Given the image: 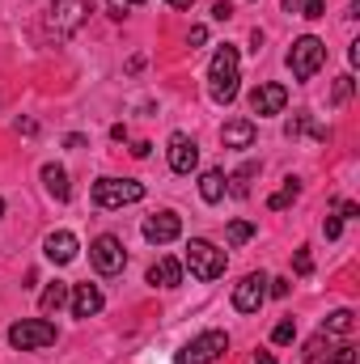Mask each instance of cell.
<instances>
[{"instance_id": "obj_1", "label": "cell", "mask_w": 360, "mask_h": 364, "mask_svg": "<svg viewBox=\"0 0 360 364\" xmlns=\"http://www.w3.org/2000/svg\"><path fill=\"white\" fill-rule=\"evenodd\" d=\"M238 81H242V55H238L233 43H225L212 55V64H208V93H212V102L229 106L238 97Z\"/></svg>"}, {"instance_id": "obj_2", "label": "cell", "mask_w": 360, "mask_h": 364, "mask_svg": "<svg viewBox=\"0 0 360 364\" xmlns=\"http://www.w3.org/2000/svg\"><path fill=\"white\" fill-rule=\"evenodd\" d=\"M85 21H90V4H85V0H51L43 26H47V34H51L55 43H64V38H73Z\"/></svg>"}, {"instance_id": "obj_3", "label": "cell", "mask_w": 360, "mask_h": 364, "mask_svg": "<svg viewBox=\"0 0 360 364\" xmlns=\"http://www.w3.org/2000/svg\"><path fill=\"white\" fill-rule=\"evenodd\" d=\"M182 263H186V272L195 275V279H203V284H208V279L225 275V263H229V259H225V250H221V246H212L208 237H191V242H186V259H182Z\"/></svg>"}, {"instance_id": "obj_4", "label": "cell", "mask_w": 360, "mask_h": 364, "mask_svg": "<svg viewBox=\"0 0 360 364\" xmlns=\"http://www.w3.org/2000/svg\"><path fill=\"white\" fill-rule=\"evenodd\" d=\"M322 64H327V43L314 38V34H301V38L292 43V51H288V73H292L297 81H309Z\"/></svg>"}, {"instance_id": "obj_5", "label": "cell", "mask_w": 360, "mask_h": 364, "mask_svg": "<svg viewBox=\"0 0 360 364\" xmlns=\"http://www.w3.org/2000/svg\"><path fill=\"white\" fill-rule=\"evenodd\" d=\"M9 343L17 352H43V348L55 343V326L47 318H21V322L9 326Z\"/></svg>"}, {"instance_id": "obj_6", "label": "cell", "mask_w": 360, "mask_h": 364, "mask_svg": "<svg viewBox=\"0 0 360 364\" xmlns=\"http://www.w3.org/2000/svg\"><path fill=\"white\" fill-rule=\"evenodd\" d=\"M144 199V182L136 178H97L93 182V203L97 208H123V203H140Z\"/></svg>"}, {"instance_id": "obj_7", "label": "cell", "mask_w": 360, "mask_h": 364, "mask_svg": "<svg viewBox=\"0 0 360 364\" xmlns=\"http://www.w3.org/2000/svg\"><path fill=\"white\" fill-rule=\"evenodd\" d=\"M225 352H229V335L225 331H203L179 352V364H216Z\"/></svg>"}, {"instance_id": "obj_8", "label": "cell", "mask_w": 360, "mask_h": 364, "mask_svg": "<svg viewBox=\"0 0 360 364\" xmlns=\"http://www.w3.org/2000/svg\"><path fill=\"white\" fill-rule=\"evenodd\" d=\"M90 263L102 275H119L127 267V250H123V242L115 233H102V237H93V246H90Z\"/></svg>"}, {"instance_id": "obj_9", "label": "cell", "mask_w": 360, "mask_h": 364, "mask_svg": "<svg viewBox=\"0 0 360 364\" xmlns=\"http://www.w3.org/2000/svg\"><path fill=\"white\" fill-rule=\"evenodd\" d=\"M263 301H268V275L263 272H250L238 288H233V309H238V314H259Z\"/></svg>"}, {"instance_id": "obj_10", "label": "cell", "mask_w": 360, "mask_h": 364, "mask_svg": "<svg viewBox=\"0 0 360 364\" xmlns=\"http://www.w3.org/2000/svg\"><path fill=\"white\" fill-rule=\"evenodd\" d=\"M284 106H288V90H284L280 81L255 85V93H250V110H255L259 119H268V114H280Z\"/></svg>"}, {"instance_id": "obj_11", "label": "cell", "mask_w": 360, "mask_h": 364, "mask_svg": "<svg viewBox=\"0 0 360 364\" xmlns=\"http://www.w3.org/2000/svg\"><path fill=\"white\" fill-rule=\"evenodd\" d=\"M195 166H199L195 140H191L186 132H174V136H170V170H174V174H191Z\"/></svg>"}, {"instance_id": "obj_12", "label": "cell", "mask_w": 360, "mask_h": 364, "mask_svg": "<svg viewBox=\"0 0 360 364\" xmlns=\"http://www.w3.org/2000/svg\"><path fill=\"white\" fill-rule=\"evenodd\" d=\"M179 233H182V216H174V212H157V216L144 220V237H149L153 246H166V242H174Z\"/></svg>"}, {"instance_id": "obj_13", "label": "cell", "mask_w": 360, "mask_h": 364, "mask_svg": "<svg viewBox=\"0 0 360 364\" xmlns=\"http://www.w3.org/2000/svg\"><path fill=\"white\" fill-rule=\"evenodd\" d=\"M77 237L68 233V229H60V233H47V242H43V255L51 259V263H60V267H68L73 259H77Z\"/></svg>"}, {"instance_id": "obj_14", "label": "cell", "mask_w": 360, "mask_h": 364, "mask_svg": "<svg viewBox=\"0 0 360 364\" xmlns=\"http://www.w3.org/2000/svg\"><path fill=\"white\" fill-rule=\"evenodd\" d=\"M73 301V318H97L102 314V292H97V284H77V292L68 296Z\"/></svg>"}, {"instance_id": "obj_15", "label": "cell", "mask_w": 360, "mask_h": 364, "mask_svg": "<svg viewBox=\"0 0 360 364\" xmlns=\"http://www.w3.org/2000/svg\"><path fill=\"white\" fill-rule=\"evenodd\" d=\"M179 279H182L179 259H157V263L149 267V284H153V288H179Z\"/></svg>"}, {"instance_id": "obj_16", "label": "cell", "mask_w": 360, "mask_h": 364, "mask_svg": "<svg viewBox=\"0 0 360 364\" xmlns=\"http://www.w3.org/2000/svg\"><path fill=\"white\" fill-rule=\"evenodd\" d=\"M221 140H225V149H250L255 144V123L250 119H233V123H225Z\"/></svg>"}, {"instance_id": "obj_17", "label": "cell", "mask_w": 360, "mask_h": 364, "mask_svg": "<svg viewBox=\"0 0 360 364\" xmlns=\"http://www.w3.org/2000/svg\"><path fill=\"white\" fill-rule=\"evenodd\" d=\"M43 186H47V191H51V195H55L60 203H68V199H73V186H68V170H64V166H55V161H47V166H43Z\"/></svg>"}, {"instance_id": "obj_18", "label": "cell", "mask_w": 360, "mask_h": 364, "mask_svg": "<svg viewBox=\"0 0 360 364\" xmlns=\"http://www.w3.org/2000/svg\"><path fill=\"white\" fill-rule=\"evenodd\" d=\"M68 296H73V292H68V284H60V279H55V284H47V292L38 296V309H43V314H55V309H64V305H68Z\"/></svg>"}, {"instance_id": "obj_19", "label": "cell", "mask_w": 360, "mask_h": 364, "mask_svg": "<svg viewBox=\"0 0 360 364\" xmlns=\"http://www.w3.org/2000/svg\"><path fill=\"white\" fill-rule=\"evenodd\" d=\"M199 195H203V203H221V199H225V174H221V170H203Z\"/></svg>"}, {"instance_id": "obj_20", "label": "cell", "mask_w": 360, "mask_h": 364, "mask_svg": "<svg viewBox=\"0 0 360 364\" xmlns=\"http://www.w3.org/2000/svg\"><path fill=\"white\" fill-rule=\"evenodd\" d=\"M352 326H356V314L352 309H335L327 322H322V335L331 339V335H352Z\"/></svg>"}, {"instance_id": "obj_21", "label": "cell", "mask_w": 360, "mask_h": 364, "mask_svg": "<svg viewBox=\"0 0 360 364\" xmlns=\"http://www.w3.org/2000/svg\"><path fill=\"white\" fill-rule=\"evenodd\" d=\"M255 174H259V166H255V161H246L233 178H225V182H229V191H233L238 199H246V195H250V182H255Z\"/></svg>"}, {"instance_id": "obj_22", "label": "cell", "mask_w": 360, "mask_h": 364, "mask_svg": "<svg viewBox=\"0 0 360 364\" xmlns=\"http://www.w3.org/2000/svg\"><path fill=\"white\" fill-rule=\"evenodd\" d=\"M297 195H301V182H297V178H284V186H280V191L268 199V208H271V212H280V208H288Z\"/></svg>"}, {"instance_id": "obj_23", "label": "cell", "mask_w": 360, "mask_h": 364, "mask_svg": "<svg viewBox=\"0 0 360 364\" xmlns=\"http://www.w3.org/2000/svg\"><path fill=\"white\" fill-rule=\"evenodd\" d=\"M292 339H297V322H292V318L275 322V331H271V343H275V348H284V343H292Z\"/></svg>"}, {"instance_id": "obj_24", "label": "cell", "mask_w": 360, "mask_h": 364, "mask_svg": "<svg viewBox=\"0 0 360 364\" xmlns=\"http://www.w3.org/2000/svg\"><path fill=\"white\" fill-rule=\"evenodd\" d=\"M255 237V225L250 220H233L229 225V246H242V242H250Z\"/></svg>"}, {"instance_id": "obj_25", "label": "cell", "mask_w": 360, "mask_h": 364, "mask_svg": "<svg viewBox=\"0 0 360 364\" xmlns=\"http://www.w3.org/2000/svg\"><path fill=\"white\" fill-rule=\"evenodd\" d=\"M322 348H327V335L318 331V335H314V339L305 343V352H301V360H305V364H318V360H322Z\"/></svg>"}, {"instance_id": "obj_26", "label": "cell", "mask_w": 360, "mask_h": 364, "mask_svg": "<svg viewBox=\"0 0 360 364\" xmlns=\"http://www.w3.org/2000/svg\"><path fill=\"white\" fill-rule=\"evenodd\" d=\"M356 360H360L356 348H352V343H344V348H335V352H331L327 360H318V364H356Z\"/></svg>"}, {"instance_id": "obj_27", "label": "cell", "mask_w": 360, "mask_h": 364, "mask_svg": "<svg viewBox=\"0 0 360 364\" xmlns=\"http://www.w3.org/2000/svg\"><path fill=\"white\" fill-rule=\"evenodd\" d=\"M292 272H297V275H309V272H314V259H309V250H305V246L297 250V259H292Z\"/></svg>"}, {"instance_id": "obj_28", "label": "cell", "mask_w": 360, "mask_h": 364, "mask_svg": "<svg viewBox=\"0 0 360 364\" xmlns=\"http://www.w3.org/2000/svg\"><path fill=\"white\" fill-rule=\"evenodd\" d=\"M322 233H327V237L335 242V237L344 233V216H327V220H322Z\"/></svg>"}, {"instance_id": "obj_29", "label": "cell", "mask_w": 360, "mask_h": 364, "mask_svg": "<svg viewBox=\"0 0 360 364\" xmlns=\"http://www.w3.org/2000/svg\"><path fill=\"white\" fill-rule=\"evenodd\" d=\"M331 97H335V102H348V97H352V77H339V81H335V93H331Z\"/></svg>"}, {"instance_id": "obj_30", "label": "cell", "mask_w": 360, "mask_h": 364, "mask_svg": "<svg viewBox=\"0 0 360 364\" xmlns=\"http://www.w3.org/2000/svg\"><path fill=\"white\" fill-rule=\"evenodd\" d=\"M268 292H271V296H288V292H292V284H288V279H268Z\"/></svg>"}, {"instance_id": "obj_31", "label": "cell", "mask_w": 360, "mask_h": 364, "mask_svg": "<svg viewBox=\"0 0 360 364\" xmlns=\"http://www.w3.org/2000/svg\"><path fill=\"white\" fill-rule=\"evenodd\" d=\"M212 17H216V21H229V17H233L229 0H216V4H212Z\"/></svg>"}, {"instance_id": "obj_32", "label": "cell", "mask_w": 360, "mask_h": 364, "mask_svg": "<svg viewBox=\"0 0 360 364\" xmlns=\"http://www.w3.org/2000/svg\"><path fill=\"white\" fill-rule=\"evenodd\" d=\"M203 38H208V30H203V26H191V34H186V43H191V47H199Z\"/></svg>"}, {"instance_id": "obj_33", "label": "cell", "mask_w": 360, "mask_h": 364, "mask_svg": "<svg viewBox=\"0 0 360 364\" xmlns=\"http://www.w3.org/2000/svg\"><path fill=\"white\" fill-rule=\"evenodd\" d=\"M322 9H327V0H305V17H322Z\"/></svg>"}, {"instance_id": "obj_34", "label": "cell", "mask_w": 360, "mask_h": 364, "mask_svg": "<svg viewBox=\"0 0 360 364\" xmlns=\"http://www.w3.org/2000/svg\"><path fill=\"white\" fill-rule=\"evenodd\" d=\"M335 208H339V212H344V216H360V208H356V203H352V199H339V203H335Z\"/></svg>"}, {"instance_id": "obj_35", "label": "cell", "mask_w": 360, "mask_h": 364, "mask_svg": "<svg viewBox=\"0 0 360 364\" xmlns=\"http://www.w3.org/2000/svg\"><path fill=\"white\" fill-rule=\"evenodd\" d=\"M17 132H21V136H34V132H38V123H34V119H21V123H17Z\"/></svg>"}, {"instance_id": "obj_36", "label": "cell", "mask_w": 360, "mask_h": 364, "mask_svg": "<svg viewBox=\"0 0 360 364\" xmlns=\"http://www.w3.org/2000/svg\"><path fill=\"white\" fill-rule=\"evenodd\" d=\"M149 149H153L149 140H136V144H132V157H149Z\"/></svg>"}, {"instance_id": "obj_37", "label": "cell", "mask_w": 360, "mask_h": 364, "mask_svg": "<svg viewBox=\"0 0 360 364\" xmlns=\"http://www.w3.org/2000/svg\"><path fill=\"white\" fill-rule=\"evenodd\" d=\"M255 364H275V356L271 352H255Z\"/></svg>"}, {"instance_id": "obj_38", "label": "cell", "mask_w": 360, "mask_h": 364, "mask_svg": "<svg viewBox=\"0 0 360 364\" xmlns=\"http://www.w3.org/2000/svg\"><path fill=\"white\" fill-rule=\"evenodd\" d=\"M166 4H170V9H191L195 0H166Z\"/></svg>"}, {"instance_id": "obj_39", "label": "cell", "mask_w": 360, "mask_h": 364, "mask_svg": "<svg viewBox=\"0 0 360 364\" xmlns=\"http://www.w3.org/2000/svg\"><path fill=\"white\" fill-rule=\"evenodd\" d=\"M119 4H144V0H119Z\"/></svg>"}, {"instance_id": "obj_40", "label": "cell", "mask_w": 360, "mask_h": 364, "mask_svg": "<svg viewBox=\"0 0 360 364\" xmlns=\"http://www.w3.org/2000/svg\"><path fill=\"white\" fill-rule=\"evenodd\" d=\"M0 216H4V199H0Z\"/></svg>"}]
</instances>
